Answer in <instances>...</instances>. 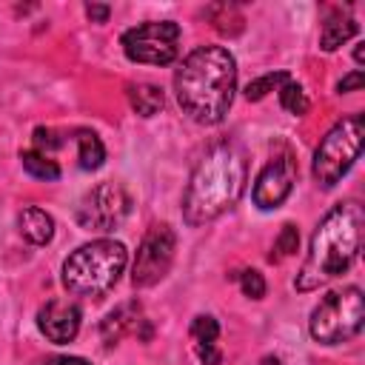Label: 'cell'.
Instances as JSON below:
<instances>
[{
    "label": "cell",
    "instance_id": "obj_1",
    "mask_svg": "<svg viewBox=\"0 0 365 365\" xmlns=\"http://www.w3.org/2000/svg\"><path fill=\"white\" fill-rule=\"evenodd\" d=\"M237 91V63L222 46L194 48L174 74V94L194 123L217 125L228 114Z\"/></svg>",
    "mask_w": 365,
    "mask_h": 365
},
{
    "label": "cell",
    "instance_id": "obj_2",
    "mask_svg": "<svg viewBox=\"0 0 365 365\" xmlns=\"http://www.w3.org/2000/svg\"><path fill=\"white\" fill-rule=\"evenodd\" d=\"M245 154L234 143L211 145L191 171L182 214L188 225H202L225 214L245 191Z\"/></svg>",
    "mask_w": 365,
    "mask_h": 365
},
{
    "label": "cell",
    "instance_id": "obj_3",
    "mask_svg": "<svg viewBox=\"0 0 365 365\" xmlns=\"http://www.w3.org/2000/svg\"><path fill=\"white\" fill-rule=\"evenodd\" d=\"M362 208L354 200L334 205L317 225L302 271L297 274V291H314L328 279H336L351 268L362 245Z\"/></svg>",
    "mask_w": 365,
    "mask_h": 365
},
{
    "label": "cell",
    "instance_id": "obj_4",
    "mask_svg": "<svg viewBox=\"0 0 365 365\" xmlns=\"http://www.w3.org/2000/svg\"><path fill=\"white\" fill-rule=\"evenodd\" d=\"M128 251L117 240H94L80 245L63 262V285L77 297H103L125 271Z\"/></svg>",
    "mask_w": 365,
    "mask_h": 365
},
{
    "label": "cell",
    "instance_id": "obj_5",
    "mask_svg": "<svg viewBox=\"0 0 365 365\" xmlns=\"http://www.w3.org/2000/svg\"><path fill=\"white\" fill-rule=\"evenodd\" d=\"M365 322V297L356 285L331 291L328 297L319 299V305L311 311L308 331L317 342L322 345H339L348 342L362 331Z\"/></svg>",
    "mask_w": 365,
    "mask_h": 365
},
{
    "label": "cell",
    "instance_id": "obj_6",
    "mask_svg": "<svg viewBox=\"0 0 365 365\" xmlns=\"http://www.w3.org/2000/svg\"><path fill=\"white\" fill-rule=\"evenodd\" d=\"M362 137H365V120L362 114H351L339 120L319 143L314 154V180L322 188H334L356 163L362 151Z\"/></svg>",
    "mask_w": 365,
    "mask_h": 365
},
{
    "label": "cell",
    "instance_id": "obj_7",
    "mask_svg": "<svg viewBox=\"0 0 365 365\" xmlns=\"http://www.w3.org/2000/svg\"><path fill=\"white\" fill-rule=\"evenodd\" d=\"M120 43L131 63L168 66L180 54V26L174 20H148L128 29Z\"/></svg>",
    "mask_w": 365,
    "mask_h": 365
},
{
    "label": "cell",
    "instance_id": "obj_8",
    "mask_svg": "<svg viewBox=\"0 0 365 365\" xmlns=\"http://www.w3.org/2000/svg\"><path fill=\"white\" fill-rule=\"evenodd\" d=\"M174 248H177V237L168 225H151L148 234L143 237L140 248H137V259L131 268V282L137 288H148L154 282H160L171 262H174Z\"/></svg>",
    "mask_w": 365,
    "mask_h": 365
},
{
    "label": "cell",
    "instance_id": "obj_9",
    "mask_svg": "<svg viewBox=\"0 0 365 365\" xmlns=\"http://www.w3.org/2000/svg\"><path fill=\"white\" fill-rule=\"evenodd\" d=\"M131 208V197L125 194L123 185L117 182H100L97 188H91L80 208H77V220L83 228H94V231H114L125 214Z\"/></svg>",
    "mask_w": 365,
    "mask_h": 365
},
{
    "label": "cell",
    "instance_id": "obj_10",
    "mask_svg": "<svg viewBox=\"0 0 365 365\" xmlns=\"http://www.w3.org/2000/svg\"><path fill=\"white\" fill-rule=\"evenodd\" d=\"M294 180H297V165L291 160V154H282V157H274L265 163V168L259 171L257 182H254V205L262 208V211H271L277 205L285 202V197L291 194L294 188Z\"/></svg>",
    "mask_w": 365,
    "mask_h": 365
},
{
    "label": "cell",
    "instance_id": "obj_11",
    "mask_svg": "<svg viewBox=\"0 0 365 365\" xmlns=\"http://www.w3.org/2000/svg\"><path fill=\"white\" fill-rule=\"evenodd\" d=\"M80 305L74 299H48L40 311H37V328L40 334L54 342V345H66L77 336L80 331Z\"/></svg>",
    "mask_w": 365,
    "mask_h": 365
},
{
    "label": "cell",
    "instance_id": "obj_12",
    "mask_svg": "<svg viewBox=\"0 0 365 365\" xmlns=\"http://www.w3.org/2000/svg\"><path fill=\"white\" fill-rule=\"evenodd\" d=\"M143 322H145V319H143V308H140L137 299H131V302L117 305V308L100 322V336H103V342L111 348V345H117L125 334H137Z\"/></svg>",
    "mask_w": 365,
    "mask_h": 365
},
{
    "label": "cell",
    "instance_id": "obj_13",
    "mask_svg": "<svg viewBox=\"0 0 365 365\" xmlns=\"http://www.w3.org/2000/svg\"><path fill=\"white\" fill-rule=\"evenodd\" d=\"M191 339H194V351L200 356L202 365H220L222 362V354L217 351V336H220V322L208 314H200L194 317L191 328H188Z\"/></svg>",
    "mask_w": 365,
    "mask_h": 365
},
{
    "label": "cell",
    "instance_id": "obj_14",
    "mask_svg": "<svg viewBox=\"0 0 365 365\" xmlns=\"http://www.w3.org/2000/svg\"><path fill=\"white\" fill-rule=\"evenodd\" d=\"M17 222H20V234L34 245H46L54 237V220L43 208H26Z\"/></svg>",
    "mask_w": 365,
    "mask_h": 365
},
{
    "label": "cell",
    "instance_id": "obj_15",
    "mask_svg": "<svg viewBox=\"0 0 365 365\" xmlns=\"http://www.w3.org/2000/svg\"><path fill=\"white\" fill-rule=\"evenodd\" d=\"M359 31V23L354 17H328L319 31V46L325 51H336L342 43H348Z\"/></svg>",
    "mask_w": 365,
    "mask_h": 365
},
{
    "label": "cell",
    "instance_id": "obj_16",
    "mask_svg": "<svg viewBox=\"0 0 365 365\" xmlns=\"http://www.w3.org/2000/svg\"><path fill=\"white\" fill-rule=\"evenodd\" d=\"M128 103L140 117H154L163 108L165 97H163V88L154 83H134L128 86Z\"/></svg>",
    "mask_w": 365,
    "mask_h": 365
},
{
    "label": "cell",
    "instance_id": "obj_17",
    "mask_svg": "<svg viewBox=\"0 0 365 365\" xmlns=\"http://www.w3.org/2000/svg\"><path fill=\"white\" fill-rule=\"evenodd\" d=\"M74 140H77V160H80V168L86 171H94L103 165L106 160V148H103V140L88 131V128H77L74 131Z\"/></svg>",
    "mask_w": 365,
    "mask_h": 365
},
{
    "label": "cell",
    "instance_id": "obj_18",
    "mask_svg": "<svg viewBox=\"0 0 365 365\" xmlns=\"http://www.w3.org/2000/svg\"><path fill=\"white\" fill-rule=\"evenodd\" d=\"M20 163H23V168H26L31 177H37V180H60V165H57L51 157L40 154V151H23V154H20Z\"/></svg>",
    "mask_w": 365,
    "mask_h": 365
},
{
    "label": "cell",
    "instance_id": "obj_19",
    "mask_svg": "<svg viewBox=\"0 0 365 365\" xmlns=\"http://www.w3.org/2000/svg\"><path fill=\"white\" fill-rule=\"evenodd\" d=\"M277 91H279V106H282L288 114L302 117V114L308 111V94H305V88H302L297 80H285Z\"/></svg>",
    "mask_w": 365,
    "mask_h": 365
},
{
    "label": "cell",
    "instance_id": "obj_20",
    "mask_svg": "<svg viewBox=\"0 0 365 365\" xmlns=\"http://www.w3.org/2000/svg\"><path fill=\"white\" fill-rule=\"evenodd\" d=\"M285 80H291L288 71H271V74H262V77H257V80H251V83L245 86V97H248V100H262L268 91H277Z\"/></svg>",
    "mask_w": 365,
    "mask_h": 365
},
{
    "label": "cell",
    "instance_id": "obj_21",
    "mask_svg": "<svg viewBox=\"0 0 365 365\" xmlns=\"http://www.w3.org/2000/svg\"><path fill=\"white\" fill-rule=\"evenodd\" d=\"M297 248H299V231H297V225L288 222V225L279 228V234H277V240H274V251H277V254H271V259L291 257Z\"/></svg>",
    "mask_w": 365,
    "mask_h": 365
},
{
    "label": "cell",
    "instance_id": "obj_22",
    "mask_svg": "<svg viewBox=\"0 0 365 365\" xmlns=\"http://www.w3.org/2000/svg\"><path fill=\"white\" fill-rule=\"evenodd\" d=\"M237 279H240V288L248 299H262L265 297V279H262L259 271H242V274H237Z\"/></svg>",
    "mask_w": 365,
    "mask_h": 365
},
{
    "label": "cell",
    "instance_id": "obj_23",
    "mask_svg": "<svg viewBox=\"0 0 365 365\" xmlns=\"http://www.w3.org/2000/svg\"><path fill=\"white\" fill-rule=\"evenodd\" d=\"M63 145V137L54 131V128H34V151H40V154H51V151H57Z\"/></svg>",
    "mask_w": 365,
    "mask_h": 365
},
{
    "label": "cell",
    "instance_id": "obj_24",
    "mask_svg": "<svg viewBox=\"0 0 365 365\" xmlns=\"http://www.w3.org/2000/svg\"><path fill=\"white\" fill-rule=\"evenodd\" d=\"M362 88V71L356 68V71H351V74H345L339 83H336V91H359Z\"/></svg>",
    "mask_w": 365,
    "mask_h": 365
},
{
    "label": "cell",
    "instance_id": "obj_25",
    "mask_svg": "<svg viewBox=\"0 0 365 365\" xmlns=\"http://www.w3.org/2000/svg\"><path fill=\"white\" fill-rule=\"evenodd\" d=\"M86 14H88L91 23H106L108 14H111V9H108V6H100V3H88V6H86Z\"/></svg>",
    "mask_w": 365,
    "mask_h": 365
},
{
    "label": "cell",
    "instance_id": "obj_26",
    "mask_svg": "<svg viewBox=\"0 0 365 365\" xmlns=\"http://www.w3.org/2000/svg\"><path fill=\"white\" fill-rule=\"evenodd\" d=\"M37 365H91V362H86L80 356H46Z\"/></svg>",
    "mask_w": 365,
    "mask_h": 365
},
{
    "label": "cell",
    "instance_id": "obj_27",
    "mask_svg": "<svg viewBox=\"0 0 365 365\" xmlns=\"http://www.w3.org/2000/svg\"><path fill=\"white\" fill-rule=\"evenodd\" d=\"M354 60H356V63L365 60V43H356V48H354Z\"/></svg>",
    "mask_w": 365,
    "mask_h": 365
},
{
    "label": "cell",
    "instance_id": "obj_28",
    "mask_svg": "<svg viewBox=\"0 0 365 365\" xmlns=\"http://www.w3.org/2000/svg\"><path fill=\"white\" fill-rule=\"evenodd\" d=\"M259 365H279V359H277V356H262Z\"/></svg>",
    "mask_w": 365,
    "mask_h": 365
}]
</instances>
